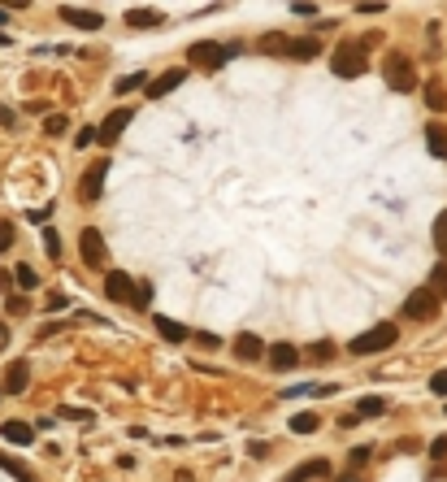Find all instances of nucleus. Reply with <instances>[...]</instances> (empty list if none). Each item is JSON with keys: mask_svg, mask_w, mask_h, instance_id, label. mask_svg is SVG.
Masks as SVG:
<instances>
[{"mask_svg": "<svg viewBox=\"0 0 447 482\" xmlns=\"http://www.w3.org/2000/svg\"><path fill=\"white\" fill-rule=\"evenodd\" d=\"M330 70L339 74V79H361V74L369 70V61H365V39H361V44H356V39H339L335 53H330Z\"/></svg>", "mask_w": 447, "mask_h": 482, "instance_id": "nucleus-1", "label": "nucleus"}, {"mask_svg": "<svg viewBox=\"0 0 447 482\" xmlns=\"http://www.w3.org/2000/svg\"><path fill=\"white\" fill-rule=\"evenodd\" d=\"M395 339H400V331H395L391 322H378V326H369L365 335H356L347 348H352V357H374V352H387Z\"/></svg>", "mask_w": 447, "mask_h": 482, "instance_id": "nucleus-2", "label": "nucleus"}, {"mask_svg": "<svg viewBox=\"0 0 447 482\" xmlns=\"http://www.w3.org/2000/svg\"><path fill=\"white\" fill-rule=\"evenodd\" d=\"M382 79H387V87L391 91H417V70H413V61L404 57V53H391L387 57V65H382Z\"/></svg>", "mask_w": 447, "mask_h": 482, "instance_id": "nucleus-3", "label": "nucleus"}, {"mask_svg": "<svg viewBox=\"0 0 447 482\" xmlns=\"http://www.w3.org/2000/svg\"><path fill=\"white\" fill-rule=\"evenodd\" d=\"M239 53V44H213V39H200V44H191V61L195 65H205V70H217V65H226L231 57Z\"/></svg>", "mask_w": 447, "mask_h": 482, "instance_id": "nucleus-4", "label": "nucleus"}, {"mask_svg": "<svg viewBox=\"0 0 447 482\" xmlns=\"http://www.w3.org/2000/svg\"><path fill=\"white\" fill-rule=\"evenodd\" d=\"M404 317H408V322H430V317H439V296H434L430 287H417V291L404 300Z\"/></svg>", "mask_w": 447, "mask_h": 482, "instance_id": "nucleus-5", "label": "nucleus"}, {"mask_svg": "<svg viewBox=\"0 0 447 482\" xmlns=\"http://www.w3.org/2000/svg\"><path fill=\"white\" fill-rule=\"evenodd\" d=\"M105 296L117 300V304H131V309H139V287L131 283V274H122V269L105 274Z\"/></svg>", "mask_w": 447, "mask_h": 482, "instance_id": "nucleus-6", "label": "nucleus"}, {"mask_svg": "<svg viewBox=\"0 0 447 482\" xmlns=\"http://www.w3.org/2000/svg\"><path fill=\"white\" fill-rule=\"evenodd\" d=\"M105 174H109V161H91L87 165V174H83V183H79V200H101V191H105Z\"/></svg>", "mask_w": 447, "mask_h": 482, "instance_id": "nucleus-7", "label": "nucleus"}, {"mask_svg": "<svg viewBox=\"0 0 447 482\" xmlns=\"http://www.w3.org/2000/svg\"><path fill=\"white\" fill-rule=\"evenodd\" d=\"M135 118V109L131 105H122V109H113L105 122H101V144H117L122 139V131H127V122Z\"/></svg>", "mask_w": 447, "mask_h": 482, "instance_id": "nucleus-8", "label": "nucleus"}, {"mask_svg": "<svg viewBox=\"0 0 447 482\" xmlns=\"http://www.w3.org/2000/svg\"><path fill=\"white\" fill-rule=\"evenodd\" d=\"M79 248H83V261L87 265H105V235L96 231V226H87V231L79 235Z\"/></svg>", "mask_w": 447, "mask_h": 482, "instance_id": "nucleus-9", "label": "nucleus"}, {"mask_svg": "<svg viewBox=\"0 0 447 482\" xmlns=\"http://www.w3.org/2000/svg\"><path fill=\"white\" fill-rule=\"evenodd\" d=\"M61 18L70 22V27H79V31H101V27H105V18L96 13V9H74V5H61Z\"/></svg>", "mask_w": 447, "mask_h": 482, "instance_id": "nucleus-10", "label": "nucleus"}, {"mask_svg": "<svg viewBox=\"0 0 447 482\" xmlns=\"http://www.w3.org/2000/svg\"><path fill=\"white\" fill-rule=\"evenodd\" d=\"M183 79H187V70H165V74H157L153 83H148V100H161V96H169L174 87H183Z\"/></svg>", "mask_w": 447, "mask_h": 482, "instance_id": "nucleus-11", "label": "nucleus"}, {"mask_svg": "<svg viewBox=\"0 0 447 482\" xmlns=\"http://www.w3.org/2000/svg\"><path fill=\"white\" fill-rule=\"evenodd\" d=\"M287 48H291V35L287 31H265L257 39V53L261 57H287Z\"/></svg>", "mask_w": 447, "mask_h": 482, "instance_id": "nucleus-12", "label": "nucleus"}, {"mask_svg": "<svg viewBox=\"0 0 447 482\" xmlns=\"http://www.w3.org/2000/svg\"><path fill=\"white\" fill-rule=\"evenodd\" d=\"M27 383H31V365H27V361H9V369H5V391H9V395H22V391H27Z\"/></svg>", "mask_w": 447, "mask_h": 482, "instance_id": "nucleus-13", "label": "nucleus"}, {"mask_svg": "<svg viewBox=\"0 0 447 482\" xmlns=\"http://www.w3.org/2000/svg\"><path fill=\"white\" fill-rule=\"evenodd\" d=\"M235 357L239 361H257V357H269V348L261 343V335H239L235 339Z\"/></svg>", "mask_w": 447, "mask_h": 482, "instance_id": "nucleus-14", "label": "nucleus"}, {"mask_svg": "<svg viewBox=\"0 0 447 482\" xmlns=\"http://www.w3.org/2000/svg\"><path fill=\"white\" fill-rule=\"evenodd\" d=\"M153 326H157V335L161 339H169V343H183V339H191V331H187V326L183 322H174V317H153Z\"/></svg>", "mask_w": 447, "mask_h": 482, "instance_id": "nucleus-15", "label": "nucleus"}, {"mask_svg": "<svg viewBox=\"0 0 447 482\" xmlns=\"http://www.w3.org/2000/svg\"><path fill=\"white\" fill-rule=\"evenodd\" d=\"M0 439H9L13 448H27V443H35V430L27 421H5L0 426Z\"/></svg>", "mask_w": 447, "mask_h": 482, "instance_id": "nucleus-16", "label": "nucleus"}, {"mask_svg": "<svg viewBox=\"0 0 447 482\" xmlns=\"http://www.w3.org/2000/svg\"><path fill=\"white\" fill-rule=\"evenodd\" d=\"M287 57H291V61H313V57H321V44H317L313 35H304V39H291Z\"/></svg>", "mask_w": 447, "mask_h": 482, "instance_id": "nucleus-17", "label": "nucleus"}, {"mask_svg": "<svg viewBox=\"0 0 447 482\" xmlns=\"http://www.w3.org/2000/svg\"><path fill=\"white\" fill-rule=\"evenodd\" d=\"M426 148L434 152L439 161H447V126H439V122L426 126Z\"/></svg>", "mask_w": 447, "mask_h": 482, "instance_id": "nucleus-18", "label": "nucleus"}, {"mask_svg": "<svg viewBox=\"0 0 447 482\" xmlns=\"http://www.w3.org/2000/svg\"><path fill=\"white\" fill-rule=\"evenodd\" d=\"M127 22H131L135 31H153V27H161L165 18H161V9H131V13H127Z\"/></svg>", "mask_w": 447, "mask_h": 482, "instance_id": "nucleus-19", "label": "nucleus"}, {"mask_svg": "<svg viewBox=\"0 0 447 482\" xmlns=\"http://www.w3.org/2000/svg\"><path fill=\"white\" fill-rule=\"evenodd\" d=\"M295 361H300V352H295L291 343H274V348H269V365H274V369H291Z\"/></svg>", "mask_w": 447, "mask_h": 482, "instance_id": "nucleus-20", "label": "nucleus"}, {"mask_svg": "<svg viewBox=\"0 0 447 482\" xmlns=\"http://www.w3.org/2000/svg\"><path fill=\"white\" fill-rule=\"evenodd\" d=\"M317 474H330V461H304L300 469L287 474V482H309V478H317Z\"/></svg>", "mask_w": 447, "mask_h": 482, "instance_id": "nucleus-21", "label": "nucleus"}, {"mask_svg": "<svg viewBox=\"0 0 447 482\" xmlns=\"http://www.w3.org/2000/svg\"><path fill=\"white\" fill-rule=\"evenodd\" d=\"M387 413V404L378 400V395H365V400H356V417H382Z\"/></svg>", "mask_w": 447, "mask_h": 482, "instance_id": "nucleus-22", "label": "nucleus"}, {"mask_svg": "<svg viewBox=\"0 0 447 482\" xmlns=\"http://www.w3.org/2000/svg\"><path fill=\"white\" fill-rule=\"evenodd\" d=\"M317 426H321L317 413H295V417H291V430H295V435H313Z\"/></svg>", "mask_w": 447, "mask_h": 482, "instance_id": "nucleus-23", "label": "nucleus"}, {"mask_svg": "<svg viewBox=\"0 0 447 482\" xmlns=\"http://www.w3.org/2000/svg\"><path fill=\"white\" fill-rule=\"evenodd\" d=\"M426 105H430L434 113L447 109V91H443V83H426Z\"/></svg>", "mask_w": 447, "mask_h": 482, "instance_id": "nucleus-24", "label": "nucleus"}, {"mask_svg": "<svg viewBox=\"0 0 447 482\" xmlns=\"http://www.w3.org/2000/svg\"><path fill=\"white\" fill-rule=\"evenodd\" d=\"M426 287H430L439 300H447V265H434V269H430V283H426Z\"/></svg>", "mask_w": 447, "mask_h": 482, "instance_id": "nucleus-25", "label": "nucleus"}, {"mask_svg": "<svg viewBox=\"0 0 447 482\" xmlns=\"http://www.w3.org/2000/svg\"><path fill=\"white\" fill-rule=\"evenodd\" d=\"M13 278H18V287H22V291L39 287V269H35V265H18V274H13Z\"/></svg>", "mask_w": 447, "mask_h": 482, "instance_id": "nucleus-26", "label": "nucleus"}, {"mask_svg": "<svg viewBox=\"0 0 447 482\" xmlns=\"http://www.w3.org/2000/svg\"><path fill=\"white\" fill-rule=\"evenodd\" d=\"M434 248H439L443 257H447V209L434 217Z\"/></svg>", "mask_w": 447, "mask_h": 482, "instance_id": "nucleus-27", "label": "nucleus"}, {"mask_svg": "<svg viewBox=\"0 0 447 482\" xmlns=\"http://www.w3.org/2000/svg\"><path fill=\"white\" fill-rule=\"evenodd\" d=\"M65 126H70V122H65L61 113H53V118L44 122V135H48V139H61V135H65Z\"/></svg>", "mask_w": 447, "mask_h": 482, "instance_id": "nucleus-28", "label": "nucleus"}, {"mask_svg": "<svg viewBox=\"0 0 447 482\" xmlns=\"http://www.w3.org/2000/svg\"><path fill=\"white\" fill-rule=\"evenodd\" d=\"M0 469H9V474H13L18 482H31V469H27V465H18V461H9L5 452H0Z\"/></svg>", "mask_w": 447, "mask_h": 482, "instance_id": "nucleus-29", "label": "nucleus"}, {"mask_svg": "<svg viewBox=\"0 0 447 482\" xmlns=\"http://www.w3.org/2000/svg\"><path fill=\"white\" fill-rule=\"evenodd\" d=\"M153 79H148V74H127V79H117V87L113 91H135V87H148Z\"/></svg>", "mask_w": 447, "mask_h": 482, "instance_id": "nucleus-30", "label": "nucleus"}, {"mask_svg": "<svg viewBox=\"0 0 447 482\" xmlns=\"http://www.w3.org/2000/svg\"><path fill=\"white\" fill-rule=\"evenodd\" d=\"M13 239H18V235H13V222H9V217H0V252H9Z\"/></svg>", "mask_w": 447, "mask_h": 482, "instance_id": "nucleus-31", "label": "nucleus"}, {"mask_svg": "<svg viewBox=\"0 0 447 482\" xmlns=\"http://www.w3.org/2000/svg\"><path fill=\"white\" fill-rule=\"evenodd\" d=\"M96 139H101V126H83V131H79V139H74V144H79V148H87V144H96Z\"/></svg>", "mask_w": 447, "mask_h": 482, "instance_id": "nucleus-32", "label": "nucleus"}, {"mask_svg": "<svg viewBox=\"0 0 447 482\" xmlns=\"http://www.w3.org/2000/svg\"><path fill=\"white\" fill-rule=\"evenodd\" d=\"M5 309H9L13 317H22V313H27V309H31V304H27V300H22V296H9V300H5Z\"/></svg>", "mask_w": 447, "mask_h": 482, "instance_id": "nucleus-33", "label": "nucleus"}, {"mask_svg": "<svg viewBox=\"0 0 447 482\" xmlns=\"http://www.w3.org/2000/svg\"><path fill=\"white\" fill-rule=\"evenodd\" d=\"M195 343H200L205 352H213V348H221V335H209V331H200V335H195Z\"/></svg>", "mask_w": 447, "mask_h": 482, "instance_id": "nucleus-34", "label": "nucleus"}, {"mask_svg": "<svg viewBox=\"0 0 447 482\" xmlns=\"http://www.w3.org/2000/svg\"><path fill=\"white\" fill-rule=\"evenodd\" d=\"M430 391H434V395H447V369H439V374L430 378Z\"/></svg>", "mask_w": 447, "mask_h": 482, "instance_id": "nucleus-35", "label": "nucleus"}, {"mask_svg": "<svg viewBox=\"0 0 447 482\" xmlns=\"http://www.w3.org/2000/svg\"><path fill=\"white\" fill-rule=\"evenodd\" d=\"M44 243H48V257H61V239L53 231H44Z\"/></svg>", "mask_w": 447, "mask_h": 482, "instance_id": "nucleus-36", "label": "nucleus"}, {"mask_svg": "<svg viewBox=\"0 0 447 482\" xmlns=\"http://www.w3.org/2000/svg\"><path fill=\"white\" fill-rule=\"evenodd\" d=\"M347 461H352V469L365 465V461H369V448H352V452H347Z\"/></svg>", "mask_w": 447, "mask_h": 482, "instance_id": "nucleus-37", "label": "nucleus"}, {"mask_svg": "<svg viewBox=\"0 0 447 482\" xmlns=\"http://www.w3.org/2000/svg\"><path fill=\"white\" fill-rule=\"evenodd\" d=\"M330 352H335L330 343H313V348H309V357H317V361H326V357H330Z\"/></svg>", "mask_w": 447, "mask_h": 482, "instance_id": "nucleus-38", "label": "nucleus"}, {"mask_svg": "<svg viewBox=\"0 0 447 482\" xmlns=\"http://www.w3.org/2000/svg\"><path fill=\"white\" fill-rule=\"evenodd\" d=\"M430 456H434V461H443V456H447V439H434L430 443Z\"/></svg>", "mask_w": 447, "mask_h": 482, "instance_id": "nucleus-39", "label": "nucleus"}, {"mask_svg": "<svg viewBox=\"0 0 447 482\" xmlns=\"http://www.w3.org/2000/svg\"><path fill=\"white\" fill-rule=\"evenodd\" d=\"M356 13H365V18H374V13H382V5H374V0H369V5H356Z\"/></svg>", "mask_w": 447, "mask_h": 482, "instance_id": "nucleus-40", "label": "nucleus"}, {"mask_svg": "<svg viewBox=\"0 0 447 482\" xmlns=\"http://www.w3.org/2000/svg\"><path fill=\"white\" fill-rule=\"evenodd\" d=\"M0 126H13V109L9 105H0Z\"/></svg>", "mask_w": 447, "mask_h": 482, "instance_id": "nucleus-41", "label": "nucleus"}, {"mask_svg": "<svg viewBox=\"0 0 447 482\" xmlns=\"http://www.w3.org/2000/svg\"><path fill=\"white\" fill-rule=\"evenodd\" d=\"M5 22H9V13H5V9H0V27H5Z\"/></svg>", "mask_w": 447, "mask_h": 482, "instance_id": "nucleus-42", "label": "nucleus"}, {"mask_svg": "<svg viewBox=\"0 0 447 482\" xmlns=\"http://www.w3.org/2000/svg\"><path fill=\"white\" fill-rule=\"evenodd\" d=\"M339 482H365V478H339Z\"/></svg>", "mask_w": 447, "mask_h": 482, "instance_id": "nucleus-43", "label": "nucleus"}, {"mask_svg": "<svg viewBox=\"0 0 447 482\" xmlns=\"http://www.w3.org/2000/svg\"><path fill=\"white\" fill-rule=\"evenodd\" d=\"M0 339H5V326H0Z\"/></svg>", "mask_w": 447, "mask_h": 482, "instance_id": "nucleus-44", "label": "nucleus"}]
</instances>
